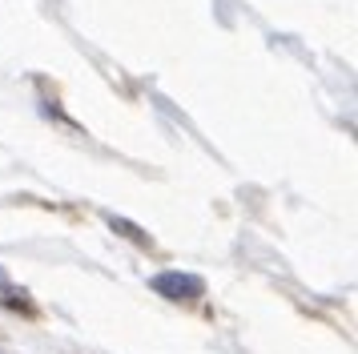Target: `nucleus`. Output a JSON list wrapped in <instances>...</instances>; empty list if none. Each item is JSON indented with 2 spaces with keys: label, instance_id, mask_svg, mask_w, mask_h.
Wrapping results in <instances>:
<instances>
[{
  "label": "nucleus",
  "instance_id": "f257e3e1",
  "mask_svg": "<svg viewBox=\"0 0 358 354\" xmlns=\"http://www.w3.org/2000/svg\"><path fill=\"white\" fill-rule=\"evenodd\" d=\"M153 294H162L169 302H197L201 294H206V282L197 278V274H181V270H162L153 274Z\"/></svg>",
  "mask_w": 358,
  "mask_h": 354
}]
</instances>
